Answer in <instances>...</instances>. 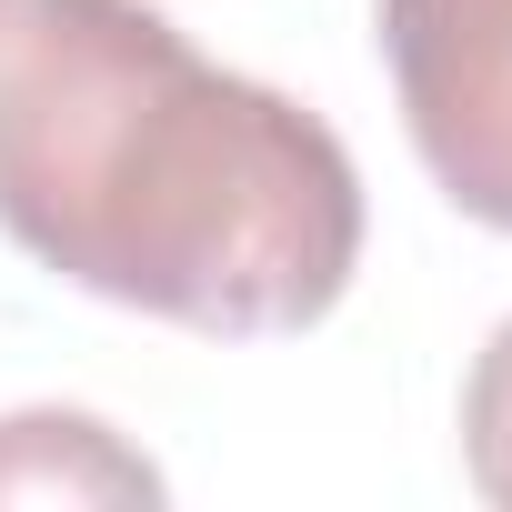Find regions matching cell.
Wrapping results in <instances>:
<instances>
[{"mask_svg":"<svg viewBox=\"0 0 512 512\" xmlns=\"http://www.w3.org/2000/svg\"><path fill=\"white\" fill-rule=\"evenodd\" d=\"M0 231L41 272L211 332H312L362 272L332 121L141 0H0Z\"/></svg>","mask_w":512,"mask_h":512,"instance_id":"obj_1","label":"cell"},{"mask_svg":"<svg viewBox=\"0 0 512 512\" xmlns=\"http://www.w3.org/2000/svg\"><path fill=\"white\" fill-rule=\"evenodd\" d=\"M0 502H161V472L121 452L91 412H11L0 422Z\"/></svg>","mask_w":512,"mask_h":512,"instance_id":"obj_3","label":"cell"},{"mask_svg":"<svg viewBox=\"0 0 512 512\" xmlns=\"http://www.w3.org/2000/svg\"><path fill=\"white\" fill-rule=\"evenodd\" d=\"M382 51L422 171L512 231V0H382Z\"/></svg>","mask_w":512,"mask_h":512,"instance_id":"obj_2","label":"cell"},{"mask_svg":"<svg viewBox=\"0 0 512 512\" xmlns=\"http://www.w3.org/2000/svg\"><path fill=\"white\" fill-rule=\"evenodd\" d=\"M462 462H472V492L512 512V322L482 342V362L462 382Z\"/></svg>","mask_w":512,"mask_h":512,"instance_id":"obj_4","label":"cell"}]
</instances>
